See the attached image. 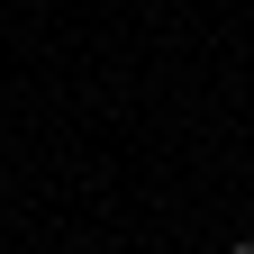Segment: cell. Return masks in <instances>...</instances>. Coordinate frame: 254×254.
<instances>
[{
    "label": "cell",
    "mask_w": 254,
    "mask_h": 254,
    "mask_svg": "<svg viewBox=\"0 0 254 254\" xmlns=\"http://www.w3.org/2000/svg\"><path fill=\"white\" fill-rule=\"evenodd\" d=\"M236 254H254V245H236Z\"/></svg>",
    "instance_id": "obj_1"
}]
</instances>
